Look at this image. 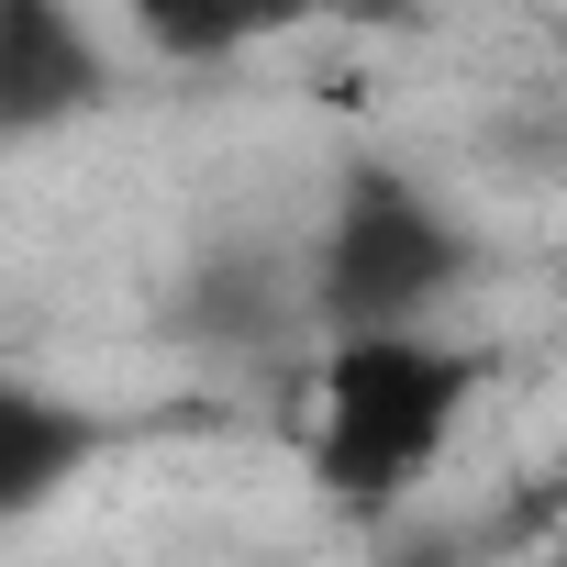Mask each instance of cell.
I'll use <instances>...</instances> for the list:
<instances>
[{
    "label": "cell",
    "instance_id": "cell-4",
    "mask_svg": "<svg viewBox=\"0 0 567 567\" xmlns=\"http://www.w3.org/2000/svg\"><path fill=\"white\" fill-rule=\"evenodd\" d=\"M79 456H90V412H56L34 379H12V401H0V512H34L56 467Z\"/></svg>",
    "mask_w": 567,
    "mask_h": 567
},
{
    "label": "cell",
    "instance_id": "cell-1",
    "mask_svg": "<svg viewBox=\"0 0 567 567\" xmlns=\"http://www.w3.org/2000/svg\"><path fill=\"white\" fill-rule=\"evenodd\" d=\"M478 357L445 334H334L312 368V478L346 512H390L456 445Z\"/></svg>",
    "mask_w": 567,
    "mask_h": 567
},
{
    "label": "cell",
    "instance_id": "cell-3",
    "mask_svg": "<svg viewBox=\"0 0 567 567\" xmlns=\"http://www.w3.org/2000/svg\"><path fill=\"white\" fill-rule=\"evenodd\" d=\"M90 90H101L90 23H68L56 0H12V12H0V112H12V134H45Z\"/></svg>",
    "mask_w": 567,
    "mask_h": 567
},
{
    "label": "cell",
    "instance_id": "cell-2",
    "mask_svg": "<svg viewBox=\"0 0 567 567\" xmlns=\"http://www.w3.org/2000/svg\"><path fill=\"white\" fill-rule=\"evenodd\" d=\"M445 278H456L445 212L412 178L357 167L346 178V212L323 234V267H312V301L334 312V334H423V312L445 301Z\"/></svg>",
    "mask_w": 567,
    "mask_h": 567
},
{
    "label": "cell",
    "instance_id": "cell-5",
    "mask_svg": "<svg viewBox=\"0 0 567 567\" xmlns=\"http://www.w3.org/2000/svg\"><path fill=\"white\" fill-rule=\"evenodd\" d=\"M134 34H145L156 56H178V68H212V56H245L267 23H256V12H189V0H178V12H134Z\"/></svg>",
    "mask_w": 567,
    "mask_h": 567
},
{
    "label": "cell",
    "instance_id": "cell-6",
    "mask_svg": "<svg viewBox=\"0 0 567 567\" xmlns=\"http://www.w3.org/2000/svg\"><path fill=\"white\" fill-rule=\"evenodd\" d=\"M556 567H567V534H556Z\"/></svg>",
    "mask_w": 567,
    "mask_h": 567
}]
</instances>
